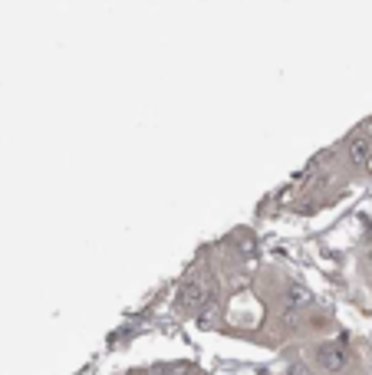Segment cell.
<instances>
[{"label":"cell","instance_id":"cell-1","mask_svg":"<svg viewBox=\"0 0 372 375\" xmlns=\"http://www.w3.org/2000/svg\"><path fill=\"white\" fill-rule=\"evenodd\" d=\"M313 359H316L320 372L339 375V372H346L349 352L343 349V342H320V346H313Z\"/></svg>","mask_w":372,"mask_h":375},{"label":"cell","instance_id":"cell-2","mask_svg":"<svg viewBox=\"0 0 372 375\" xmlns=\"http://www.w3.org/2000/svg\"><path fill=\"white\" fill-rule=\"evenodd\" d=\"M343 158H346L349 168H356V172H366V165H369L372 158V142L366 135H353L346 142V149H343Z\"/></svg>","mask_w":372,"mask_h":375},{"label":"cell","instance_id":"cell-3","mask_svg":"<svg viewBox=\"0 0 372 375\" xmlns=\"http://www.w3.org/2000/svg\"><path fill=\"white\" fill-rule=\"evenodd\" d=\"M201 303H204V283H201V280H188L185 287L178 290L175 310H178V312H195Z\"/></svg>","mask_w":372,"mask_h":375},{"label":"cell","instance_id":"cell-4","mask_svg":"<svg viewBox=\"0 0 372 375\" xmlns=\"http://www.w3.org/2000/svg\"><path fill=\"white\" fill-rule=\"evenodd\" d=\"M310 303V293L300 287V283H290L286 287V310H300V306H307Z\"/></svg>","mask_w":372,"mask_h":375},{"label":"cell","instance_id":"cell-5","mask_svg":"<svg viewBox=\"0 0 372 375\" xmlns=\"http://www.w3.org/2000/svg\"><path fill=\"white\" fill-rule=\"evenodd\" d=\"M284 375H316V372H313V365H310V362H300V359H297V362L286 365V372H284Z\"/></svg>","mask_w":372,"mask_h":375},{"label":"cell","instance_id":"cell-6","mask_svg":"<svg viewBox=\"0 0 372 375\" xmlns=\"http://www.w3.org/2000/svg\"><path fill=\"white\" fill-rule=\"evenodd\" d=\"M366 267H369V274H372V247L366 250Z\"/></svg>","mask_w":372,"mask_h":375},{"label":"cell","instance_id":"cell-7","mask_svg":"<svg viewBox=\"0 0 372 375\" xmlns=\"http://www.w3.org/2000/svg\"><path fill=\"white\" fill-rule=\"evenodd\" d=\"M366 172H369V175H372V158H369V165H366Z\"/></svg>","mask_w":372,"mask_h":375},{"label":"cell","instance_id":"cell-8","mask_svg":"<svg viewBox=\"0 0 372 375\" xmlns=\"http://www.w3.org/2000/svg\"><path fill=\"white\" fill-rule=\"evenodd\" d=\"M369 247H372V231H369Z\"/></svg>","mask_w":372,"mask_h":375}]
</instances>
